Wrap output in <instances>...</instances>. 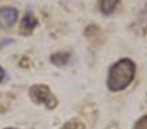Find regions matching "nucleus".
Returning a JSON list of instances; mask_svg holds the SVG:
<instances>
[{
    "mask_svg": "<svg viewBox=\"0 0 147 129\" xmlns=\"http://www.w3.org/2000/svg\"><path fill=\"white\" fill-rule=\"evenodd\" d=\"M136 63L129 57L117 60L108 72L107 86L111 91H122L133 82L136 76Z\"/></svg>",
    "mask_w": 147,
    "mask_h": 129,
    "instance_id": "obj_1",
    "label": "nucleus"
},
{
    "mask_svg": "<svg viewBox=\"0 0 147 129\" xmlns=\"http://www.w3.org/2000/svg\"><path fill=\"white\" fill-rule=\"evenodd\" d=\"M29 95H30L31 101L35 104H45L50 109H53L57 106V99L51 93L50 87L47 85H40V84L33 85L29 89Z\"/></svg>",
    "mask_w": 147,
    "mask_h": 129,
    "instance_id": "obj_2",
    "label": "nucleus"
},
{
    "mask_svg": "<svg viewBox=\"0 0 147 129\" xmlns=\"http://www.w3.org/2000/svg\"><path fill=\"white\" fill-rule=\"evenodd\" d=\"M18 18V11L13 7H1L0 8V25L4 28H11Z\"/></svg>",
    "mask_w": 147,
    "mask_h": 129,
    "instance_id": "obj_3",
    "label": "nucleus"
},
{
    "mask_svg": "<svg viewBox=\"0 0 147 129\" xmlns=\"http://www.w3.org/2000/svg\"><path fill=\"white\" fill-rule=\"evenodd\" d=\"M38 25V20H36V17L34 16L33 13H26L25 16L21 18V26H20V31L21 34H30L31 31L35 29V26Z\"/></svg>",
    "mask_w": 147,
    "mask_h": 129,
    "instance_id": "obj_4",
    "label": "nucleus"
},
{
    "mask_svg": "<svg viewBox=\"0 0 147 129\" xmlns=\"http://www.w3.org/2000/svg\"><path fill=\"white\" fill-rule=\"evenodd\" d=\"M119 3L120 0H100V12L106 16H109L115 12Z\"/></svg>",
    "mask_w": 147,
    "mask_h": 129,
    "instance_id": "obj_5",
    "label": "nucleus"
},
{
    "mask_svg": "<svg viewBox=\"0 0 147 129\" xmlns=\"http://www.w3.org/2000/svg\"><path fill=\"white\" fill-rule=\"evenodd\" d=\"M50 60L52 64L57 65V67H61V65H65L69 63L70 53L69 52H56L50 57Z\"/></svg>",
    "mask_w": 147,
    "mask_h": 129,
    "instance_id": "obj_6",
    "label": "nucleus"
},
{
    "mask_svg": "<svg viewBox=\"0 0 147 129\" xmlns=\"http://www.w3.org/2000/svg\"><path fill=\"white\" fill-rule=\"evenodd\" d=\"M60 129H86V128H85V124L82 121L77 120V119H73V120L64 123V125L61 126Z\"/></svg>",
    "mask_w": 147,
    "mask_h": 129,
    "instance_id": "obj_7",
    "label": "nucleus"
},
{
    "mask_svg": "<svg viewBox=\"0 0 147 129\" xmlns=\"http://www.w3.org/2000/svg\"><path fill=\"white\" fill-rule=\"evenodd\" d=\"M133 129H147V115L139 118L134 124Z\"/></svg>",
    "mask_w": 147,
    "mask_h": 129,
    "instance_id": "obj_8",
    "label": "nucleus"
},
{
    "mask_svg": "<svg viewBox=\"0 0 147 129\" xmlns=\"http://www.w3.org/2000/svg\"><path fill=\"white\" fill-rule=\"evenodd\" d=\"M4 76H5V73H4V69H3V68H1V67H0V82L3 81Z\"/></svg>",
    "mask_w": 147,
    "mask_h": 129,
    "instance_id": "obj_9",
    "label": "nucleus"
},
{
    "mask_svg": "<svg viewBox=\"0 0 147 129\" xmlns=\"http://www.w3.org/2000/svg\"><path fill=\"white\" fill-rule=\"evenodd\" d=\"M4 129H16V128H4Z\"/></svg>",
    "mask_w": 147,
    "mask_h": 129,
    "instance_id": "obj_10",
    "label": "nucleus"
}]
</instances>
